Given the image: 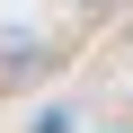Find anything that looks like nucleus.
<instances>
[{"instance_id":"obj_1","label":"nucleus","mask_w":133,"mask_h":133,"mask_svg":"<svg viewBox=\"0 0 133 133\" xmlns=\"http://www.w3.org/2000/svg\"><path fill=\"white\" fill-rule=\"evenodd\" d=\"M27 133H71V115H62V107H44V115H36Z\"/></svg>"}]
</instances>
